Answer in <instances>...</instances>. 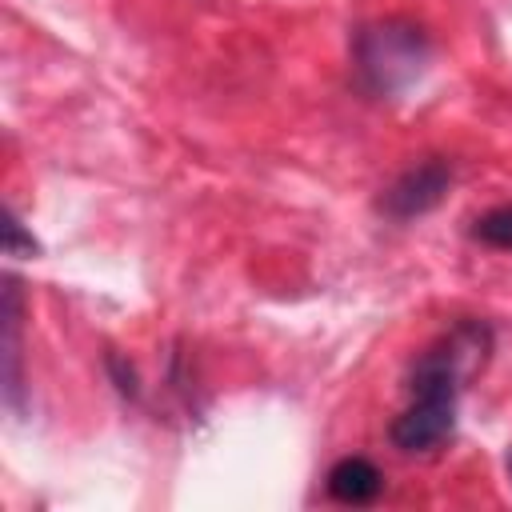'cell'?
I'll return each mask as SVG.
<instances>
[{
	"mask_svg": "<svg viewBox=\"0 0 512 512\" xmlns=\"http://www.w3.org/2000/svg\"><path fill=\"white\" fill-rule=\"evenodd\" d=\"M484 352H488V328L460 324L440 344L416 356L408 372V404L388 428L400 452H432L452 436L460 384L468 376V364L484 360Z\"/></svg>",
	"mask_w": 512,
	"mask_h": 512,
	"instance_id": "1",
	"label": "cell"
},
{
	"mask_svg": "<svg viewBox=\"0 0 512 512\" xmlns=\"http://www.w3.org/2000/svg\"><path fill=\"white\" fill-rule=\"evenodd\" d=\"M108 368H112L116 388H120L124 396H136V392H140V388H136V372H132V368L124 372V364H120V356H116V352H108Z\"/></svg>",
	"mask_w": 512,
	"mask_h": 512,
	"instance_id": "7",
	"label": "cell"
},
{
	"mask_svg": "<svg viewBox=\"0 0 512 512\" xmlns=\"http://www.w3.org/2000/svg\"><path fill=\"white\" fill-rule=\"evenodd\" d=\"M4 252L8 256H36L40 252V244L24 232V224H20L16 212H8V224H4Z\"/></svg>",
	"mask_w": 512,
	"mask_h": 512,
	"instance_id": "6",
	"label": "cell"
},
{
	"mask_svg": "<svg viewBox=\"0 0 512 512\" xmlns=\"http://www.w3.org/2000/svg\"><path fill=\"white\" fill-rule=\"evenodd\" d=\"M448 184H452V168L444 160H436V156L432 160H420V164H412L408 172L396 176V184L384 192L380 208L392 220H416V216L432 212L444 200Z\"/></svg>",
	"mask_w": 512,
	"mask_h": 512,
	"instance_id": "3",
	"label": "cell"
},
{
	"mask_svg": "<svg viewBox=\"0 0 512 512\" xmlns=\"http://www.w3.org/2000/svg\"><path fill=\"white\" fill-rule=\"evenodd\" d=\"M472 236L488 248H500V252H512V204H496L488 208L476 224H472Z\"/></svg>",
	"mask_w": 512,
	"mask_h": 512,
	"instance_id": "5",
	"label": "cell"
},
{
	"mask_svg": "<svg viewBox=\"0 0 512 512\" xmlns=\"http://www.w3.org/2000/svg\"><path fill=\"white\" fill-rule=\"evenodd\" d=\"M384 492V472L368 456H344L328 468V496L340 504H372Z\"/></svg>",
	"mask_w": 512,
	"mask_h": 512,
	"instance_id": "4",
	"label": "cell"
},
{
	"mask_svg": "<svg viewBox=\"0 0 512 512\" xmlns=\"http://www.w3.org/2000/svg\"><path fill=\"white\" fill-rule=\"evenodd\" d=\"M508 476H512V452H508Z\"/></svg>",
	"mask_w": 512,
	"mask_h": 512,
	"instance_id": "8",
	"label": "cell"
},
{
	"mask_svg": "<svg viewBox=\"0 0 512 512\" xmlns=\"http://www.w3.org/2000/svg\"><path fill=\"white\" fill-rule=\"evenodd\" d=\"M428 60H432L428 32L404 16L364 24L352 40L356 76L372 96H400L428 72Z\"/></svg>",
	"mask_w": 512,
	"mask_h": 512,
	"instance_id": "2",
	"label": "cell"
}]
</instances>
